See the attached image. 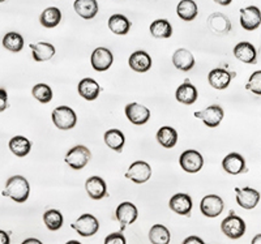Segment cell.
Instances as JSON below:
<instances>
[{
  "instance_id": "6",
  "label": "cell",
  "mask_w": 261,
  "mask_h": 244,
  "mask_svg": "<svg viewBox=\"0 0 261 244\" xmlns=\"http://www.w3.org/2000/svg\"><path fill=\"white\" fill-rule=\"evenodd\" d=\"M179 164L186 173L196 174L199 173L204 166V158L197 150L190 149L181 153Z\"/></svg>"
},
{
  "instance_id": "16",
  "label": "cell",
  "mask_w": 261,
  "mask_h": 244,
  "mask_svg": "<svg viewBox=\"0 0 261 244\" xmlns=\"http://www.w3.org/2000/svg\"><path fill=\"white\" fill-rule=\"evenodd\" d=\"M234 55L238 60L247 64H256L257 62V51L249 42H239L234 47Z\"/></svg>"
},
{
  "instance_id": "35",
  "label": "cell",
  "mask_w": 261,
  "mask_h": 244,
  "mask_svg": "<svg viewBox=\"0 0 261 244\" xmlns=\"http://www.w3.org/2000/svg\"><path fill=\"white\" fill-rule=\"evenodd\" d=\"M43 222L51 231H58L63 226V215L57 209H50L43 214Z\"/></svg>"
},
{
  "instance_id": "39",
  "label": "cell",
  "mask_w": 261,
  "mask_h": 244,
  "mask_svg": "<svg viewBox=\"0 0 261 244\" xmlns=\"http://www.w3.org/2000/svg\"><path fill=\"white\" fill-rule=\"evenodd\" d=\"M8 107V94L6 89H0V113H3Z\"/></svg>"
},
{
  "instance_id": "15",
  "label": "cell",
  "mask_w": 261,
  "mask_h": 244,
  "mask_svg": "<svg viewBox=\"0 0 261 244\" xmlns=\"http://www.w3.org/2000/svg\"><path fill=\"white\" fill-rule=\"evenodd\" d=\"M222 167L230 175H239L247 173L246 159L239 153H230L222 161Z\"/></svg>"
},
{
  "instance_id": "36",
  "label": "cell",
  "mask_w": 261,
  "mask_h": 244,
  "mask_svg": "<svg viewBox=\"0 0 261 244\" xmlns=\"http://www.w3.org/2000/svg\"><path fill=\"white\" fill-rule=\"evenodd\" d=\"M33 97L41 103H48L53 99V90L47 84H37L32 90Z\"/></svg>"
},
{
  "instance_id": "5",
  "label": "cell",
  "mask_w": 261,
  "mask_h": 244,
  "mask_svg": "<svg viewBox=\"0 0 261 244\" xmlns=\"http://www.w3.org/2000/svg\"><path fill=\"white\" fill-rule=\"evenodd\" d=\"M151 176V167L150 165L144 161H136L128 167L125 178L129 179L130 182L136 184H144L150 179Z\"/></svg>"
},
{
  "instance_id": "7",
  "label": "cell",
  "mask_w": 261,
  "mask_h": 244,
  "mask_svg": "<svg viewBox=\"0 0 261 244\" xmlns=\"http://www.w3.org/2000/svg\"><path fill=\"white\" fill-rule=\"evenodd\" d=\"M225 208V203L220 196L217 195H208L201 200L200 210L202 214L208 218H216L221 214Z\"/></svg>"
},
{
  "instance_id": "27",
  "label": "cell",
  "mask_w": 261,
  "mask_h": 244,
  "mask_svg": "<svg viewBox=\"0 0 261 244\" xmlns=\"http://www.w3.org/2000/svg\"><path fill=\"white\" fill-rule=\"evenodd\" d=\"M176 13L183 21H192L197 17L199 8L193 0H180L176 7Z\"/></svg>"
},
{
  "instance_id": "38",
  "label": "cell",
  "mask_w": 261,
  "mask_h": 244,
  "mask_svg": "<svg viewBox=\"0 0 261 244\" xmlns=\"http://www.w3.org/2000/svg\"><path fill=\"white\" fill-rule=\"evenodd\" d=\"M105 243L106 244H124L125 238H124V235L122 234V231L113 232V234H110L109 236H106V239H105Z\"/></svg>"
},
{
  "instance_id": "42",
  "label": "cell",
  "mask_w": 261,
  "mask_h": 244,
  "mask_svg": "<svg viewBox=\"0 0 261 244\" xmlns=\"http://www.w3.org/2000/svg\"><path fill=\"white\" fill-rule=\"evenodd\" d=\"M232 0H214V3L220 4V6H230Z\"/></svg>"
},
{
  "instance_id": "19",
  "label": "cell",
  "mask_w": 261,
  "mask_h": 244,
  "mask_svg": "<svg viewBox=\"0 0 261 244\" xmlns=\"http://www.w3.org/2000/svg\"><path fill=\"white\" fill-rule=\"evenodd\" d=\"M232 73H230L228 71L223 68H216L213 71L209 72L208 80L209 84H211V87H213L214 89L218 90H223L230 85L232 78Z\"/></svg>"
},
{
  "instance_id": "4",
  "label": "cell",
  "mask_w": 261,
  "mask_h": 244,
  "mask_svg": "<svg viewBox=\"0 0 261 244\" xmlns=\"http://www.w3.org/2000/svg\"><path fill=\"white\" fill-rule=\"evenodd\" d=\"M90 158H92L90 150L86 146L77 145L68 150V153L65 154L64 161L73 170H83L90 161Z\"/></svg>"
},
{
  "instance_id": "14",
  "label": "cell",
  "mask_w": 261,
  "mask_h": 244,
  "mask_svg": "<svg viewBox=\"0 0 261 244\" xmlns=\"http://www.w3.org/2000/svg\"><path fill=\"white\" fill-rule=\"evenodd\" d=\"M139 211L137 208L129 201H124L116 208V220L120 222V231L125 229V226L132 225L137 220Z\"/></svg>"
},
{
  "instance_id": "2",
  "label": "cell",
  "mask_w": 261,
  "mask_h": 244,
  "mask_svg": "<svg viewBox=\"0 0 261 244\" xmlns=\"http://www.w3.org/2000/svg\"><path fill=\"white\" fill-rule=\"evenodd\" d=\"M53 122L57 128L62 129V131H68L76 125L77 116L68 106H59L53 111Z\"/></svg>"
},
{
  "instance_id": "28",
  "label": "cell",
  "mask_w": 261,
  "mask_h": 244,
  "mask_svg": "<svg viewBox=\"0 0 261 244\" xmlns=\"http://www.w3.org/2000/svg\"><path fill=\"white\" fill-rule=\"evenodd\" d=\"M157 141L166 149H171L178 143V132L172 127H162L160 131L157 132Z\"/></svg>"
},
{
  "instance_id": "3",
  "label": "cell",
  "mask_w": 261,
  "mask_h": 244,
  "mask_svg": "<svg viewBox=\"0 0 261 244\" xmlns=\"http://www.w3.org/2000/svg\"><path fill=\"white\" fill-rule=\"evenodd\" d=\"M221 230H222V232L227 236V238L237 240V239H241L242 236L244 235L247 226H246V222H244L241 217L235 215L231 211L230 215L226 217L225 220L222 221V224H221Z\"/></svg>"
},
{
  "instance_id": "17",
  "label": "cell",
  "mask_w": 261,
  "mask_h": 244,
  "mask_svg": "<svg viewBox=\"0 0 261 244\" xmlns=\"http://www.w3.org/2000/svg\"><path fill=\"white\" fill-rule=\"evenodd\" d=\"M169 205L176 214L190 215L191 210H192V199L187 194H176L170 199Z\"/></svg>"
},
{
  "instance_id": "29",
  "label": "cell",
  "mask_w": 261,
  "mask_h": 244,
  "mask_svg": "<svg viewBox=\"0 0 261 244\" xmlns=\"http://www.w3.org/2000/svg\"><path fill=\"white\" fill-rule=\"evenodd\" d=\"M9 149L16 157H25L30 153L32 143L24 136H15L9 140Z\"/></svg>"
},
{
  "instance_id": "26",
  "label": "cell",
  "mask_w": 261,
  "mask_h": 244,
  "mask_svg": "<svg viewBox=\"0 0 261 244\" xmlns=\"http://www.w3.org/2000/svg\"><path fill=\"white\" fill-rule=\"evenodd\" d=\"M109 28L116 36H125L130 30V21L124 15L115 13L109 18Z\"/></svg>"
},
{
  "instance_id": "40",
  "label": "cell",
  "mask_w": 261,
  "mask_h": 244,
  "mask_svg": "<svg viewBox=\"0 0 261 244\" xmlns=\"http://www.w3.org/2000/svg\"><path fill=\"white\" fill-rule=\"evenodd\" d=\"M11 239H9L8 232L0 230V244H9Z\"/></svg>"
},
{
  "instance_id": "12",
  "label": "cell",
  "mask_w": 261,
  "mask_h": 244,
  "mask_svg": "<svg viewBox=\"0 0 261 244\" xmlns=\"http://www.w3.org/2000/svg\"><path fill=\"white\" fill-rule=\"evenodd\" d=\"M90 62H92V67L95 71L105 72L113 66L114 55L109 48L98 47L93 51Z\"/></svg>"
},
{
  "instance_id": "41",
  "label": "cell",
  "mask_w": 261,
  "mask_h": 244,
  "mask_svg": "<svg viewBox=\"0 0 261 244\" xmlns=\"http://www.w3.org/2000/svg\"><path fill=\"white\" fill-rule=\"evenodd\" d=\"M202 244L204 243V240L200 238H197V236H190V238H187L186 240H184V244Z\"/></svg>"
},
{
  "instance_id": "13",
  "label": "cell",
  "mask_w": 261,
  "mask_h": 244,
  "mask_svg": "<svg viewBox=\"0 0 261 244\" xmlns=\"http://www.w3.org/2000/svg\"><path fill=\"white\" fill-rule=\"evenodd\" d=\"M125 116L132 124L143 125L150 119V111L143 104L134 102V103H128L125 106Z\"/></svg>"
},
{
  "instance_id": "32",
  "label": "cell",
  "mask_w": 261,
  "mask_h": 244,
  "mask_svg": "<svg viewBox=\"0 0 261 244\" xmlns=\"http://www.w3.org/2000/svg\"><path fill=\"white\" fill-rule=\"evenodd\" d=\"M150 34L154 38H170L172 36V26L169 21L160 18L151 22Z\"/></svg>"
},
{
  "instance_id": "18",
  "label": "cell",
  "mask_w": 261,
  "mask_h": 244,
  "mask_svg": "<svg viewBox=\"0 0 261 244\" xmlns=\"http://www.w3.org/2000/svg\"><path fill=\"white\" fill-rule=\"evenodd\" d=\"M85 188L89 197L93 200H101L105 196H107L106 182L99 176H90L86 180Z\"/></svg>"
},
{
  "instance_id": "1",
  "label": "cell",
  "mask_w": 261,
  "mask_h": 244,
  "mask_svg": "<svg viewBox=\"0 0 261 244\" xmlns=\"http://www.w3.org/2000/svg\"><path fill=\"white\" fill-rule=\"evenodd\" d=\"M30 185L24 176L15 175L7 180L6 188L3 191V196L12 199L16 203H25L29 199Z\"/></svg>"
},
{
  "instance_id": "46",
  "label": "cell",
  "mask_w": 261,
  "mask_h": 244,
  "mask_svg": "<svg viewBox=\"0 0 261 244\" xmlns=\"http://www.w3.org/2000/svg\"><path fill=\"white\" fill-rule=\"evenodd\" d=\"M4 2H6V0H0V3H4Z\"/></svg>"
},
{
  "instance_id": "11",
  "label": "cell",
  "mask_w": 261,
  "mask_h": 244,
  "mask_svg": "<svg viewBox=\"0 0 261 244\" xmlns=\"http://www.w3.org/2000/svg\"><path fill=\"white\" fill-rule=\"evenodd\" d=\"M237 194V203L238 205L243 209H253L257 206L260 201V192L251 187L244 188H235Z\"/></svg>"
},
{
  "instance_id": "45",
  "label": "cell",
  "mask_w": 261,
  "mask_h": 244,
  "mask_svg": "<svg viewBox=\"0 0 261 244\" xmlns=\"http://www.w3.org/2000/svg\"><path fill=\"white\" fill-rule=\"evenodd\" d=\"M68 244H80V241H77V240H71V241H68Z\"/></svg>"
},
{
  "instance_id": "31",
  "label": "cell",
  "mask_w": 261,
  "mask_h": 244,
  "mask_svg": "<svg viewBox=\"0 0 261 244\" xmlns=\"http://www.w3.org/2000/svg\"><path fill=\"white\" fill-rule=\"evenodd\" d=\"M105 143L106 145L110 148V149L115 150V152H122L123 146L125 143V137L120 129H109V131L105 133Z\"/></svg>"
},
{
  "instance_id": "8",
  "label": "cell",
  "mask_w": 261,
  "mask_h": 244,
  "mask_svg": "<svg viewBox=\"0 0 261 244\" xmlns=\"http://www.w3.org/2000/svg\"><path fill=\"white\" fill-rule=\"evenodd\" d=\"M223 113L222 107H220L218 104H212L209 107H206L205 110L202 111H196L195 116L196 118H199L204 122V124L209 128H216L220 125V123L222 122L223 119Z\"/></svg>"
},
{
  "instance_id": "9",
  "label": "cell",
  "mask_w": 261,
  "mask_h": 244,
  "mask_svg": "<svg viewBox=\"0 0 261 244\" xmlns=\"http://www.w3.org/2000/svg\"><path fill=\"white\" fill-rule=\"evenodd\" d=\"M72 227L77 231L79 235L88 238V236H93L98 231L99 222H98V220L94 215L83 214L76 222L72 224Z\"/></svg>"
},
{
  "instance_id": "44",
  "label": "cell",
  "mask_w": 261,
  "mask_h": 244,
  "mask_svg": "<svg viewBox=\"0 0 261 244\" xmlns=\"http://www.w3.org/2000/svg\"><path fill=\"white\" fill-rule=\"evenodd\" d=\"M252 243L253 244H261V234H258V235H256L255 238L252 239Z\"/></svg>"
},
{
  "instance_id": "21",
  "label": "cell",
  "mask_w": 261,
  "mask_h": 244,
  "mask_svg": "<svg viewBox=\"0 0 261 244\" xmlns=\"http://www.w3.org/2000/svg\"><path fill=\"white\" fill-rule=\"evenodd\" d=\"M73 8L80 17L85 20H92L97 16L98 7L97 0H74Z\"/></svg>"
},
{
  "instance_id": "33",
  "label": "cell",
  "mask_w": 261,
  "mask_h": 244,
  "mask_svg": "<svg viewBox=\"0 0 261 244\" xmlns=\"http://www.w3.org/2000/svg\"><path fill=\"white\" fill-rule=\"evenodd\" d=\"M170 231L163 225H154L149 231V240L154 244H167L170 243Z\"/></svg>"
},
{
  "instance_id": "24",
  "label": "cell",
  "mask_w": 261,
  "mask_h": 244,
  "mask_svg": "<svg viewBox=\"0 0 261 244\" xmlns=\"http://www.w3.org/2000/svg\"><path fill=\"white\" fill-rule=\"evenodd\" d=\"M30 48L33 51V59L36 62H47L55 55V47L48 42H38V43H32Z\"/></svg>"
},
{
  "instance_id": "43",
  "label": "cell",
  "mask_w": 261,
  "mask_h": 244,
  "mask_svg": "<svg viewBox=\"0 0 261 244\" xmlns=\"http://www.w3.org/2000/svg\"><path fill=\"white\" fill-rule=\"evenodd\" d=\"M24 244H41V240L38 239H25Z\"/></svg>"
},
{
  "instance_id": "34",
  "label": "cell",
  "mask_w": 261,
  "mask_h": 244,
  "mask_svg": "<svg viewBox=\"0 0 261 244\" xmlns=\"http://www.w3.org/2000/svg\"><path fill=\"white\" fill-rule=\"evenodd\" d=\"M3 46L8 51L12 52H20L24 48V38L22 36L16 32H9L4 36L3 38Z\"/></svg>"
},
{
  "instance_id": "20",
  "label": "cell",
  "mask_w": 261,
  "mask_h": 244,
  "mask_svg": "<svg viewBox=\"0 0 261 244\" xmlns=\"http://www.w3.org/2000/svg\"><path fill=\"white\" fill-rule=\"evenodd\" d=\"M172 64L176 69L183 72H188L195 66V58L190 51L186 48H179L172 55Z\"/></svg>"
},
{
  "instance_id": "37",
  "label": "cell",
  "mask_w": 261,
  "mask_h": 244,
  "mask_svg": "<svg viewBox=\"0 0 261 244\" xmlns=\"http://www.w3.org/2000/svg\"><path fill=\"white\" fill-rule=\"evenodd\" d=\"M246 89L252 92L253 94L261 95V71L253 72L251 77H249L248 83H247Z\"/></svg>"
},
{
  "instance_id": "22",
  "label": "cell",
  "mask_w": 261,
  "mask_h": 244,
  "mask_svg": "<svg viewBox=\"0 0 261 244\" xmlns=\"http://www.w3.org/2000/svg\"><path fill=\"white\" fill-rule=\"evenodd\" d=\"M130 69L136 72H148L151 68V58L145 51H135L128 60Z\"/></svg>"
},
{
  "instance_id": "23",
  "label": "cell",
  "mask_w": 261,
  "mask_h": 244,
  "mask_svg": "<svg viewBox=\"0 0 261 244\" xmlns=\"http://www.w3.org/2000/svg\"><path fill=\"white\" fill-rule=\"evenodd\" d=\"M79 94L83 97L86 101H94L97 98L99 93H101V87L97 81H94L93 78H84L79 83Z\"/></svg>"
},
{
  "instance_id": "10",
  "label": "cell",
  "mask_w": 261,
  "mask_h": 244,
  "mask_svg": "<svg viewBox=\"0 0 261 244\" xmlns=\"http://www.w3.org/2000/svg\"><path fill=\"white\" fill-rule=\"evenodd\" d=\"M241 25L247 32L256 30L261 25V11L255 6L241 9Z\"/></svg>"
},
{
  "instance_id": "25",
  "label": "cell",
  "mask_w": 261,
  "mask_h": 244,
  "mask_svg": "<svg viewBox=\"0 0 261 244\" xmlns=\"http://www.w3.org/2000/svg\"><path fill=\"white\" fill-rule=\"evenodd\" d=\"M175 97L180 103L183 104H193L197 101V89L193 87L188 80L184 81L180 87L176 89Z\"/></svg>"
},
{
  "instance_id": "30",
  "label": "cell",
  "mask_w": 261,
  "mask_h": 244,
  "mask_svg": "<svg viewBox=\"0 0 261 244\" xmlns=\"http://www.w3.org/2000/svg\"><path fill=\"white\" fill-rule=\"evenodd\" d=\"M39 21H41L42 26L47 28V29L55 28L62 21V12H60V9L57 8V7H48V8H46L41 13Z\"/></svg>"
}]
</instances>
